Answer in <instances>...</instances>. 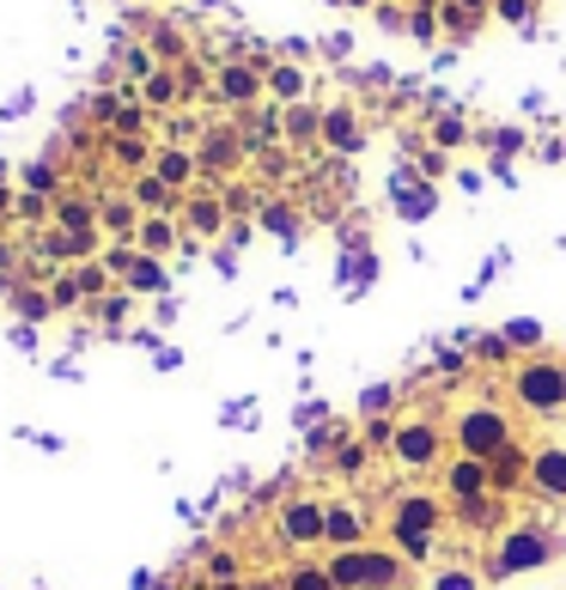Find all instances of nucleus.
Here are the masks:
<instances>
[{"instance_id":"nucleus-1","label":"nucleus","mask_w":566,"mask_h":590,"mask_svg":"<svg viewBox=\"0 0 566 590\" xmlns=\"http://www.w3.org/2000/svg\"><path fill=\"white\" fill-rule=\"evenodd\" d=\"M384 530H390V548H396L403 560H433V554H439L445 511H439V499L403 487V493L390 499V518H384Z\"/></svg>"},{"instance_id":"nucleus-2","label":"nucleus","mask_w":566,"mask_h":590,"mask_svg":"<svg viewBox=\"0 0 566 590\" xmlns=\"http://www.w3.org/2000/svg\"><path fill=\"white\" fill-rule=\"evenodd\" d=\"M451 439H457V451L463 457H475V463H494L506 444H518V420L506 414L499 402H487V396H475V402H463L451 420Z\"/></svg>"},{"instance_id":"nucleus-3","label":"nucleus","mask_w":566,"mask_h":590,"mask_svg":"<svg viewBox=\"0 0 566 590\" xmlns=\"http://www.w3.org/2000/svg\"><path fill=\"white\" fill-rule=\"evenodd\" d=\"M506 396L524 408V414H536V420L566 414V359H555V353L518 359V366H512V378H506Z\"/></svg>"},{"instance_id":"nucleus-4","label":"nucleus","mask_w":566,"mask_h":590,"mask_svg":"<svg viewBox=\"0 0 566 590\" xmlns=\"http://www.w3.org/2000/svg\"><path fill=\"white\" fill-rule=\"evenodd\" d=\"M336 590H403L408 584V567L403 554H384V548H336V554L324 560Z\"/></svg>"},{"instance_id":"nucleus-5","label":"nucleus","mask_w":566,"mask_h":590,"mask_svg":"<svg viewBox=\"0 0 566 590\" xmlns=\"http://www.w3.org/2000/svg\"><path fill=\"white\" fill-rule=\"evenodd\" d=\"M214 104L231 110V117H244V110H256L268 98V86H262V68H256L250 56H238V61H214Z\"/></svg>"},{"instance_id":"nucleus-6","label":"nucleus","mask_w":566,"mask_h":590,"mask_svg":"<svg viewBox=\"0 0 566 590\" xmlns=\"http://www.w3.org/2000/svg\"><path fill=\"white\" fill-rule=\"evenodd\" d=\"M250 159V140H244L238 122H214L208 134L196 140V164H201V183H226L238 164Z\"/></svg>"},{"instance_id":"nucleus-7","label":"nucleus","mask_w":566,"mask_h":590,"mask_svg":"<svg viewBox=\"0 0 566 590\" xmlns=\"http://www.w3.org/2000/svg\"><path fill=\"white\" fill-rule=\"evenodd\" d=\"M275 530L287 548H324V493H287L275 511Z\"/></svg>"},{"instance_id":"nucleus-8","label":"nucleus","mask_w":566,"mask_h":590,"mask_svg":"<svg viewBox=\"0 0 566 590\" xmlns=\"http://www.w3.org/2000/svg\"><path fill=\"white\" fill-rule=\"evenodd\" d=\"M445 432H451V427H439V420H396L390 457H396L403 469H439V457H445Z\"/></svg>"},{"instance_id":"nucleus-9","label":"nucleus","mask_w":566,"mask_h":590,"mask_svg":"<svg viewBox=\"0 0 566 590\" xmlns=\"http://www.w3.org/2000/svg\"><path fill=\"white\" fill-rule=\"evenodd\" d=\"M371 542V511L359 506V499H324V548L336 554V548H366Z\"/></svg>"},{"instance_id":"nucleus-10","label":"nucleus","mask_w":566,"mask_h":590,"mask_svg":"<svg viewBox=\"0 0 566 590\" xmlns=\"http://www.w3.org/2000/svg\"><path fill=\"white\" fill-rule=\"evenodd\" d=\"M177 220H183L189 238H220L226 232V201H220V183H196L183 201H177Z\"/></svg>"},{"instance_id":"nucleus-11","label":"nucleus","mask_w":566,"mask_h":590,"mask_svg":"<svg viewBox=\"0 0 566 590\" xmlns=\"http://www.w3.org/2000/svg\"><path fill=\"white\" fill-rule=\"evenodd\" d=\"M98 232H105L110 243H135L140 208L128 201V189H98Z\"/></svg>"},{"instance_id":"nucleus-12","label":"nucleus","mask_w":566,"mask_h":590,"mask_svg":"<svg viewBox=\"0 0 566 590\" xmlns=\"http://www.w3.org/2000/svg\"><path fill=\"white\" fill-rule=\"evenodd\" d=\"M183 220L177 213H140V232H135V250L152 256V262H165V256H177V243H183Z\"/></svg>"},{"instance_id":"nucleus-13","label":"nucleus","mask_w":566,"mask_h":590,"mask_svg":"<svg viewBox=\"0 0 566 590\" xmlns=\"http://www.w3.org/2000/svg\"><path fill=\"white\" fill-rule=\"evenodd\" d=\"M530 487L543 499H566V444L560 439H543L530 451Z\"/></svg>"},{"instance_id":"nucleus-14","label":"nucleus","mask_w":566,"mask_h":590,"mask_svg":"<svg viewBox=\"0 0 566 590\" xmlns=\"http://www.w3.org/2000/svg\"><path fill=\"white\" fill-rule=\"evenodd\" d=\"M445 487H451V499L469 511L494 493V474H487V463H475V457H457V463H445Z\"/></svg>"},{"instance_id":"nucleus-15","label":"nucleus","mask_w":566,"mask_h":590,"mask_svg":"<svg viewBox=\"0 0 566 590\" xmlns=\"http://www.w3.org/2000/svg\"><path fill=\"white\" fill-rule=\"evenodd\" d=\"M262 86H268V104H305L311 98V73L299 68V61H268L262 68Z\"/></svg>"},{"instance_id":"nucleus-16","label":"nucleus","mask_w":566,"mask_h":590,"mask_svg":"<svg viewBox=\"0 0 566 590\" xmlns=\"http://www.w3.org/2000/svg\"><path fill=\"white\" fill-rule=\"evenodd\" d=\"M324 147L329 152H359L366 147V117H359V104H329L324 110Z\"/></svg>"},{"instance_id":"nucleus-17","label":"nucleus","mask_w":566,"mask_h":590,"mask_svg":"<svg viewBox=\"0 0 566 590\" xmlns=\"http://www.w3.org/2000/svg\"><path fill=\"white\" fill-rule=\"evenodd\" d=\"M280 140H287V147H324V104H311V98H305V104H287L280 110Z\"/></svg>"},{"instance_id":"nucleus-18","label":"nucleus","mask_w":566,"mask_h":590,"mask_svg":"<svg viewBox=\"0 0 566 590\" xmlns=\"http://www.w3.org/2000/svg\"><path fill=\"white\" fill-rule=\"evenodd\" d=\"M98 147H105V159L116 164V171H128V177L152 171V152H159L147 134H98Z\"/></svg>"},{"instance_id":"nucleus-19","label":"nucleus","mask_w":566,"mask_h":590,"mask_svg":"<svg viewBox=\"0 0 566 590\" xmlns=\"http://www.w3.org/2000/svg\"><path fill=\"white\" fill-rule=\"evenodd\" d=\"M49 226H61V232H80V238H105L98 232V189L92 196H73V189H61L56 196V220Z\"/></svg>"},{"instance_id":"nucleus-20","label":"nucleus","mask_w":566,"mask_h":590,"mask_svg":"<svg viewBox=\"0 0 566 590\" xmlns=\"http://www.w3.org/2000/svg\"><path fill=\"white\" fill-rule=\"evenodd\" d=\"M152 177H165V183H171L177 196H189V189L201 183L196 147H159V152H152Z\"/></svg>"},{"instance_id":"nucleus-21","label":"nucleus","mask_w":566,"mask_h":590,"mask_svg":"<svg viewBox=\"0 0 566 590\" xmlns=\"http://www.w3.org/2000/svg\"><path fill=\"white\" fill-rule=\"evenodd\" d=\"M128 201H135L140 213H177V189L165 183V177H152V171H140V177H128Z\"/></svg>"},{"instance_id":"nucleus-22","label":"nucleus","mask_w":566,"mask_h":590,"mask_svg":"<svg viewBox=\"0 0 566 590\" xmlns=\"http://www.w3.org/2000/svg\"><path fill=\"white\" fill-rule=\"evenodd\" d=\"M487 474H494V493L506 499V493H518L524 481H530V451H524V439L518 444H506V451L487 463Z\"/></svg>"},{"instance_id":"nucleus-23","label":"nucleus","mask_w":566,"mask_h":590,"mask_svg":"<svg viewBox=\"0 0 566 590\" xmlns=\"http://www.w3.org/2000/svg\"><path fill=\"white\" fill-rule=\"evenodd\" d=\"M548 548H555V542H548V536H536V530H512L506 536V548H499V560H494V567L499 572H518V567H536V560H543L548 554Z\"/></svg>"},{"instance_id":"nucleus-24","label":"nucleus","mask_w":566,"mask_h":590,"mask_svg":"<svg viewBox=\"0 0 566 590\" xmlns=\"http://www.w3.org/2000/svg\"><path fill=\"white\" fill-rule=\"evenodd\" d=\"M128 311H135V292H128V287H116V292H105V299H92V323H98V329H116Z\"/></svg>"},{"instance_id":"nucleus-25","label":"nucleus","mask_w":566,"mask_h":590,"mask_svg":"<svg viewBox=\"0 0 566 590\" xmlns=\"http://www.w3.org/2000/svg\"><path fill=\"white\" fill-rule=\"evenodd\" d=\"M256 220H262V232H275V238H299V213H292V201H262Z\"/></svg>"},{"instance_id":"nucleus-26","label":"nucleus","mask_w":566,"mask_h":590,"mask_svg":"<svg viewBox=\"0 0 566 590\" xmlns=\"http://www.w3.org/2000/svg\"><path fill=\"white\" fill-rule=\"evenodd\" d=\"M481 24H487V19H475V12H463V7H451V0H445V7H439V31H445V37H451V43H469V37H475V31H481Z\"/></svg>"},{"instance_id":"nucleus-27","label":"nucleus","mask_w":566,"mask_h":590,"mask_svg":"<svg viewBox=\"0 0 566 590\" xmlns=\"http://www.w3.org/2000/svg\"><path fill=\"white\" fill-rule=\"evenodd\" d=\"M280 584H287V590H336V579H329V567H292Z\"/></svg>"},{"instance_id":"nucleus-28","label":"nucleus","mask_w":566,"mask_h":590,"mask_svg":"<svg viewBox=\"0 0 566 590\" xmlns=\"http://www.w3.org/2000/svg\"><path fill=\"white\" fill-rule=\"evenodd\" d=\"M220 201H226V213H256V208H262V201H256V189L238 183V177H231V183H220Z\"/></svg>"},{"instance_id":"nucleus-29","label":"nucleus","mask_w":566,"mask_h":590,"mask_svg":"<svg viewBox=\"0 0 566 590\" xmlns=\"http://www.w3.org/2000/svg\"><path fill=\"white\" fill-rule=\"evenodd\" d=\"M433 140H439V152H451V147H463V140H469V122H463V117H439Z\"/></svg>"},{"instance_id":"nucleus-30","label":"nucleus","mask_w":566,"mask_h":590,"mask_svg":"<svg viewBox=\"0 0 566 590\" xmlns=\"http://www.w3.org/2000/svg\"><path fill=\"white\" fill-rule=\"evenodd\" d=\"M12 304H19V311L31 317V323H37V317L56 311V304H49V292H24V287H12Z\"/></svg>"},{"instance_id":"nucleus-31","label":"nucleus","mask_w":566,"mask_h":590,"mask_svg":"<svg viewBox=\"0 0 566 590\" xmlns=\"http://www.w3.org/2000/svg\"><path fill=\"white\" fill-rule=\"evenodd\" d=\"M530 12H536V0H494V19H506V24H530Z\"/></svg>"},{"instance_id":"nucleus-32","label":"nucleus","mask_w":566,"mask_h":590,"mask_svg":"<svg viewBox=\"0 0 566 590\" xmlns=\"http://www.w3.org/2000/svg\"><path fill=\"white\" fill-rule=\"evenodd\" d=\"M341 444H347V427H324V432L311 439V451H317V457H329V451H341Z\"/></svg>"},{"instance_id":"nucleus-33","label":"nucleus","mask_w":566,"mask_h":590,"mask_svg":"<svg viewBox=\"0 0 566 590\" xmlns=\"http://www.w3.org/2000/svg\"><path fill=\"white\" fill-rule=\"evenodd\" d=\"M390 402H396V390H371V396H366V414H384Z\"/></svg>"},{"instance_id":"nucleus-34","label":"nucleus","mask_w":566,"mask_h":590,"mask_svg":"<svg viewBox=\"0 0 566 590\" xmlns=\"http://www.w3.org/2000/svg\"><path fill=\"white\" fill-rule=\"evenodd\" d=\"M451 7H463V12H475V19H487V12H494V0H451Z\"/></svg>"},{"instance_id":"nucleus-35","label":"nucleus","mask_w":566,"mask_h":590,"mask_svg":"<svg viewBox=\"0 0 566 590\" xmlns=\"http://www.w3.org/2000/svg\"><path fill=\"white\" fill-rule=\"evenodd\" d=\"M439 590H469V579H463V572H445V584Z\"/></svg>"},{"instance_id":"nucleus-36","label":"nucleus","mask_w":566,"mask_h":590,"mask_svg":"<svg viewBox=\"0 0 566 590\" xmlns=\"http://www.w3.org/2000/svg\"><path fill=\"white\" fill-rule=\"evenodd\" d=\"M244 590H287V584H280V579H250Z\"/></svg>"},{"instance_id":"nucleus-37","label":"nucleus","mask_w":566,"mask_h":590,"mask_svg":"<svg viewBox=\"0 0 566 590\" xmlns=\"http://www.w3.org/2000/svg\"><path fill=\"white\" fill-rule=\"evenodd\" d=\"M371 7H390V0H371Z\"/></svg>"}]
</instances>
